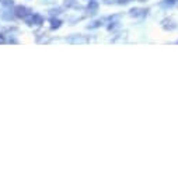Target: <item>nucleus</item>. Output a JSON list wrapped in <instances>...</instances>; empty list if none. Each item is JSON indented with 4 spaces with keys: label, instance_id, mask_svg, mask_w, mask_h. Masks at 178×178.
Listing matches in <instances>:
<instances>
[{
    "label": "nucleus",
    "instance_id": "1",
    "mask_svg": "<svg viewBox=\"0 0 178 178\" xmlns=\"http://www.w3.org/2000/svg\"><path fill=\"white\" fill-rule=\"evenodd\" d=\"M14 13H15V14L18 15V17H24V15L27 14V9H25V7H21V6H18V7H15Z\"/></svg>",
    "mask_w": 178,
    "mask_h": 178
}]
</instances>
